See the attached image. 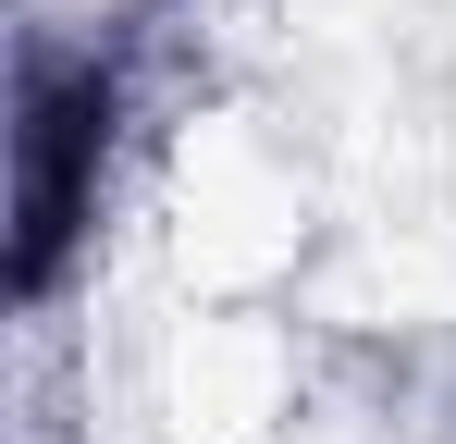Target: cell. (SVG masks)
Instances as JSON below:
<instances>
[{"mask_svg":"<svg viewBox=\"0 0 456 444\" xmlns=\"http://www.w3.org/2000/svg\"><path fill=\"white\" fill-rule=\"evenodd\" d=\"M99 111H111V86L99 74H37L25 86V136H12V173H25V284H50V259H62V234L86 210V173H99Z\"/></svg>","mask_w":456,"mask_h":444,"instance_id":"cell-1","label":"cell"}]
</instances>
